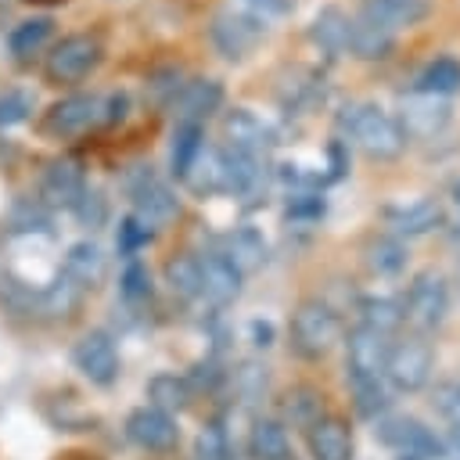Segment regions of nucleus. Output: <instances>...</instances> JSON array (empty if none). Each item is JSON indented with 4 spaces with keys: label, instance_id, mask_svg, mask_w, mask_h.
Here are the masks:
<instances>
[{
    "label": "nucleus",
    "instance_id": "obj_34",
    "mask_svg": "<svg viewBox=\"0 0 460 460\" xmlns=\"http://www.w3.org/2000/svg\"><path fill=\"white\" fill-rule=\"evenodd\" d=\"M284 417H291L298 428H309L316 417H323V395L309 385H295L284 395Z\"/></svg>",
    "mask_w": 460,
    "mask_h": 460
},
{
    "label": "nucleus",
    "instance_id": "obj_53",
    "mask_svg": "<svg viewBox=\"0 0 460 460\" xmlns=\"http://www.w3.org/2000/svg\"><path fill=\"white\" fill-rule=\"evenodd\" d=\"M399 460H417V456H399Z\"/></svg>",
    "mask_w": 460,
    "mask_h": 460
},
{
    "label": "nucleus",
    "instance_id": "obj_26",
    "mask_svg": "<svg viewBox=\"0 0 460 460\" xmlns=\"http://www.w3.org/2000/svg\"><path fill=\"white\" fill-rule=\"evenodd\" d=\"M309 40L327 54V58H338L349 50V14L338 11V7H320L313 25H309Z\"/></svg>",
    "mask_w": 460,
    "mask_h": 460
},
{
    "label": "nucleus",
    "instance_id": "obj_24",
    "mask_svg": "<svg viewBox=\"0 0 460 460\" xmlns=\"http://www.w3.org/2000/svg\"><path fill=\"white\" fill-rule=\"evenodd\" d=\"M406 259H410V252H406L402 237H395V234H374V237L363 244V262H367V270L377 273V277H395V273H402V270H406Z\"/></svg>",
    "mask_w": 460,
    "mask_h": 460
},
{
    "label": "nucleus",
    "instance_id": "obj_6",
    "mask_svg": "<svg viewBox=\"0 0 460 460\" xmlns=\"http://www.w3.org/2000/svg\"><path fill=\"white\" fill-rule=\"evenodd\" d=\"M266 36H270V25L237 11L234 4H223L208 22V40H212L216 54L226 61H244Z\"/></svg>",
    "mask_w": 460,
    "mask_h": 460
},
{
    "label": "nucleus",
    "instance_id": "obj_47",
    "mask_svg": "<svg viewBox=\"0 0 460 460\" xmlns=\"http://www.w3.org/2000/svg\"><path fill=\"white\" fill-rule=\"evenodd\" d=\"M223 377H226V370H219L212 359H205V363H194V370L183 381L190 385V392H198V388H216Z\"/></svg>",
    "mask_w": 460,
    "mask_h": 460
},
{
    "label": "nucleus",
    "instance_id": "obj_41",
    "mask_svg": "<svg viewBox=\"0 0 460 460\" xmlns=\"http://www.w3.org/2000/svg\"><path fill=\"white\" fill-rule=\"evenodd\" d=\"M32 111V93L29 90H4L0 93V129L25 122Z\"/></svg>",
    "mask_w": 460,
    "mask_h": 460
},
{
    "label": "nucleus",
    "instance_id": "obj_39",
    "mask_svg": "<svg viewBox=\"0 0 460 460\" xmlns=\"http://www.w3.org/2000/svg\"><path fill=\"white\" fill-rule=\"evenodd\" d=\"M72 212H75V219H79L83 226L97 230V226H104V219H108V198H104L97 187H86V190L79 194V201L72 205Z\"/></svg>",
    "mask_w": 460,
    "mask_h": 460
},
{
    "label": "nucleus",
    "instance_id": "obj_43",
    "mask_svg": "<svg viewBox=\"0 0 460 460\" xmlns=\"http://www.w3.org/2000/svg\"><path fill=\"white\" fill-rule=\"evenodd\" d=\"M151 237H155V230L144 223V219H137L133 212L119 223V252L122 255H133V252H140L144 244H151Z\"/></svg>",
    "mask_w": 460,
    "mask_h": 460
},
{
    "label": "nucleus",
    "instance_id": "obj_18",
    "mask_svg": "<svg viewBox=\"0 0 460 460\" xmlns=\"http://www.w3.org/2000/svg\"><path fill=\"white\" fill-rule=\"evenodd\" d=\"M428 11H431L428 0H359V11L356 14L399 36V29L420 25L428 18Z\"/></svg>",
    "mask_w": 460,
    "mask_h": 460
},
{
    "label": "nucleus",
    "instance_id": "obj_12",
    "mask_svg": "<svg viewBox=\"0 0 460 460\" xmlns=\"http://www.w3.org/2000/svg\"><path fill=\"white\" fill-rule=\"evenodd\" d=\"M83 190H86V172L83 162L72 155L54 158L40 176V201L47 208H72Z\"/></svg>",
    "mask_w": 460,
    "mask_h": 460
},
{
    "label": "nucleus",
    "instance_id": "obj_35",
    "mask_svg": "<svg viewBox=\"0 0 460 460\" xmlns=\"http://www.w3.org/2000/svg\"><path fill=\"white\" fill-rule=\"evenodd\" d=\"M11 230L14 234H50L54 226H50V208L36 198H25V201H18L14 208H11Z\"/></svg>",
    "mask_w": 460,
    "mask_h": 460
},
{
    "label": "nucleus",
    "instance_id": "obj_17",
    "mask_svg": "<svg viewBox=\"0 0 460 460\" xmlns=\"http://www.w3.org/2000/svg\"><path fill=\"white\" fill-rule=\"evenodd\" d=\"M223 133H226V147L252 151V155H266L277 144V133L248 108H230L223 115Z\"/></svg>",
    "mask_w": 460,
    "mask_h": 460
},
{
    "label": "nucleus",
    "instance_id": "obj_36",
    "mask_svg": "<svg viewBox=\"0 0 460 460\" xmlns=\"http://www.w3.org/2000/svg\"><path fill=\"white\" fill-rule=\"evenodd\" d=\"M352 385V402L363 417L370 420H381L388 413V388L385 381H349Z\"/></svg>",
    "mask_w": 460,
    "mask_h": 460
},
{
    "label": "nucleus",
    "instance_id": "obj_7",
    "mask_svg": "<svg viewBox=\"0 0 460 460\" xmlns=\"http://www.w3.org/2000/svg\"><path fill=\"white\" fill-rule=\"evenodd\" d=\"M101 58H104V47H101L97 36H90V32H72V36H61V40L50 47V54H47V61H43V75H47V83H54V86H68V83L86 79V75L101 65Z\"/></svg>",
    "mask_w": 460,
    "mask_h": 460
},
{
    "label": "nucleus",
    "instance_id": "obj_44",
    "mask_svg": "<svg viewBox=\"0 0 460 460\" xmlns=\"http://www.w3.org/2000/svg\"><path fill=\"white\" fill-rule=\"evenodd\" d=\"M230 453V442H226V431L212 420L198 431V442H194V456L198 460H223Z\"/></svg>",
    "mask_w": 460,
    "mask_h": 460
},
{
    "label": "nucleus",
    "instance_id": "obj_33",
    "mask_svg": "<svg viewBox=\"0 0 460 460\" xmlns=\"http://www.w3.org/2000/svg\"><path fill=\"white\" fill-rule=\"evenodd\" d=\"M223 255H226L241 273H248V270H255V266L266 259V241H262L255 230L241 226V230L226 234V248H223Z\"/></svg>",
    "mask_w": 460,
    "mask_h": 460
},
{
    "label": "nucleus",
    "instance_id": "obj_1",
    "mask_svg": "<svg viewBox=\"0 0 460 460\" xmlns=\"http://www.w3.org/2000/svg\"><path fill=\"white\" fill-rule=\"evenodd\" d=\"M334 126L345 137V144L352 140L374 162H392L406 151V137H402L395 115H388L381 104H370V101L341 104V111L334 115Z\"/></svg>",
    "mask_w": 460,
    "mask_h": 460
},
{
    "label": "nucleus",
    "instance_id": "obj_2",
    "mask_svg": "<svg viewBox=\"0 0 460 460\" xmlns=\"http://www.w3.org/2000/svg\"><path fill=\"white\" fill-rule=\"evenodd\" d=\"M288 341H291V352L298 359H323L338 341H341V316L331 302L323 298H302L291 313V323H288Z\"/></svg>",
    "mask_w": 460,
    "mask_h": 460
},
{
    "label": "nucleus",
    "instance_id": "obj_51",
    "mask_svg": "<svg viewBox=\"0 0 460 460\" xmlns=\"http://www.w3.org/2000/svg\"><path fill=\"white\" fill-rule=\"evenodd\" d=\"M29 4H65V0H29Z\"/></svg>",
    "mask_w": 460,
    "mask_h": 460
},
{
    "label": "nucleus",
    "instance_id": "obj_38",
    "mask_svg": "<svg viewBox=\"0 0 460 460\" xmlns=\"http://www.w3.org/2000/svg\"><path fill=\"white\" fill-rule=\"evenodd\" d=\"M119 291H122V298H126L129 305H140V302H147V298H151V270H147L144 262H137V259H133V262L122 270Z\"/></svg>",
    "mask_w": 460,
    "mask_h": 460
},
{
    "label": "nucleus",
    "instance_id": "obj_4",
    "mask_svg": "<svg viewBox=\"0 0 460 460\" xmlns=\"http://www.w3.org/2000/svg\"><path fill=\"white\" fill-rule=\"evenodd\" d=\"M435 374V349L428 341V334H406L399 341L388 345V359H385V381L395 388V392H420L428 388Z\"/></svg>",
    "mask_w": 460,
    "mask_h": 460
},
{
    "label": "nucleus",
    "instance_id": "obj_19",
    "mask_svg": "<svg viewBox=\"0 0 460 460\" xmlns=\"http://www.w3.org/2000/svg\"><path fill=\"white\" fill-rule=\"evenodd\" d=\"M385 219L392 226L395 237H420V234H431L442 226L446 212L435 198H417L410 205H388L385 208Z\"/></svg>",
    "mask_w": 460,
    "mask_h": 460
},
{
    "label": "nucleus",
    "instance_id": "obj_27",
    "mask_svg": "<svg viewBox=\"0 0 460 460\" xmlns=\"http://www.w3.org/2000/svg\"><path fill=\"white\" fill-rule=\"evenodd\" d=\"M205 151V126L198 122H176L172 129V144H169V169L176 180H187V172L194 169L198 155Z\"/></svg>",
    "mask_w": 460,
    "mask_h": 460
},
{
    "label": "nucleus",
    "instance_id": "obj_3",
    "mask_svg": "<svg viewBox=\"0 0 460 460\" xmlns=\"http://www.w3.org/2000/svg\"><path fill=\"white\" fill-rule=\"evenodd\" d=\"M122 187H126V194H129V201H133V216L144 219L151 230H158V226H165V223H172V219L180 216V198H176V190L155 172V165H144V162H140V165L126 169Z\"/></svg>",
    "mask_w": 460,
    "mask_h": 460
},
{
    "label": "nucleus",
    "instance_id": "obj_25",
    "mask_svg": "<svg viewBox=\"0 0 460 460\" xmlns=\"http://www.w3.org/2000/svg\"><path fill=\"white\" fill-rule=\"evenodd\" d=\"M248 453L252 460H291V438H288L284 420L259 417L248 435Z\"/></svg>",
    "mask_w": 460,
    "mask_h": 460
},
{
    "label": "nucleus",
    "instance_id": "obj_10",
    "mask_svg": "<svg viewBox=\"0 0 460 460\" xmlns=\"http://www.w3.org/2000/svg\"><path fill=\"white\" fill-rule=\"evenodd\" d=\"M449 119H453V108H449L446 97L413 93V90L402 93L399 115H395V122H399V129H402L406 140H435V137L446 133Z\"/></svg>",
    "mask_w": 460,
    "mask_h": 460
},
{
    "label": "nucleus",
    "instance_id": "obj_11",
    "mask_svg": "<svg viewBox=\"0 0 460 460\" xmlns=\"http://www.w3.org/2000/svg\"><path fill=\"white\" fill-rule=\"evenodd\" d=\"M388 345L392 338L377 334V331H367V327H352L349 338H345V370H349V381H381L385 374V359H388Z\"/></svg>",
    "mask_w": 460,
    "mask_h": 460
},
{
    "label": "nucleus",
    "instance_id": "obj_29",
    "mask_svg": "<svg viewBox=\"0 0 460 460\" xmlns=\"http://www.w3.org/2000/svg\"><path fill=\"white\" fill-rule=\"evenodd\" d=\"M356 313H359V327L367 331H377L385 338H392L399 327H402V305L395 298H385V295H370V298H359L356 302Z\"/></svg>",
    "mask_w": 460,
    "mask_h": 460
},
{
    "label": "nucleus",
    "instance_id": "obj_45",
    "mask_svg": "<svg viewBox=\"0 0 460 460\" xmlns=\"http://www.w3.org/2000/svg\"><path fill=\"white\" fill-rule=\"evenodd\" d=\"M180 86H183V79H180V72H176V68H165V72L151 75V83H147V90L155 93V101H158V104H165V108L176 101Z\"/></svg>",
    "mask_w": 460,
    "mask_h": 460
},
{
    "label": "nucleus",
    "instance_id": "obj_23",
    "mask_svg": "<svg viewBox=\"0 0 460 460\" xmlns=\"http://www.w3.org/2000/svg\"><path fill=\"white\" fill-rule=\"evenodd\" d=\"M413 93H431V97H453L460 93V58H431L417 75H413Z\"/></svg>",
    "mask_w": 460,
    "mask_h": 460
},
{
    "label": "nucleus",
    "instance_id": "obj_32",
    "mask_svg": "<svg viewBox=\"0 0 460 460\" xmlns=\"http://www.w3.org/2000/svg\"><path fill=\"white\" fill-rule=\"evenodd\" d=\"M165 284L176 298H201V277H198V255L180 252L165 262Z\"/></svg>",
    "mask_w": 460,
    "mask_h": 460
},
{
    "label": "nucleus",
    "instance_id": "obj_42",
    "mask_svg": "<svg viewBox=\"0 0 460 460\" xmlns=\"http://www.w3.org/2000/svg\"><path fill=\"white\" fill-rule=\"evenodd\" d=\"M431 406L449 428L460 424V381H438L431 392Z\"/></svg>",
    "mask_w": 460,
    "mask_h": 460
},
{
    "label": "nucleus",
    "instance_id": "obj_37",
    "mask_svg": "<svg viewBox=\"0 0 460 460\" xmlns=\"http://www.w3.org/2000/svg\"><path fill=\"white\" fill-rule=\"evenodd\" d=\"M230 381H234V392H237L244 402H252V399H262V392H266V385H270V374H266V367H259L255 359H248V363H241V367L230 374Z\"/></svg>",
    "mask_w": 460,
    "mask_h": 460
},
{
    "label": "nucleus",
    "instance_id": "obj_13",
    "mask_svg": "<svg viewBox=\"0 0 460 460\" xmlns=\"http://www.w3.org/2000/svg\"><path fill=\"white\" fill-rule=\"evenodd\" d=\"M72 363L93 385H111L119 377V352H115L111 334L104 331H86L72 349Z\"/></svg>",
    "mask_w": 460,
    "mask_h": 460
},
{
    "label": "nucleus",
    "instance_id": "obj_8",
    "mask_svg": "<svg viewBox=\"0 0 460 460\" xmlns=\"http://www.w3.org/2000/svg\"><path fill=\"white\" fill-rule=\"evenodd\" d=\"M97 126H104V93H68V97L54 101L40 122V129L58 140L83 137Z\"/></svg>",
    "mask_w": 460,
    "mask_h": 460
},
{
    "label": "nucleus",
    "instance_id": "obj_46",
    "mask_svg": "<svg viewBox=\"0 0 460 460\" xmlns=\"http://www.w3.org/2000/svg\"><path fill=\"white\" fill-rule=\"evenodd\" d=\"M323 194H291L288 201V216L291 219H320L323 216Z\"/></svg>",
    "mask_w": 460,
    "mask_h": 460
},
{
    "label": "nucleus",
    "instance_id": "obj_15",
    "mask_svg": "<svg viewBox=\"0 0 460 460\" xmlns=\"http://www.w3.org/2000/svg\"><path fill=\"white\" fill-rule=\"evenodd\" d=\"M198 277H201V298L208 305H230L241 295V280H244V273L223 252H201Z\"/></svg>",
    "mask_w": 460,
    "mask_h": 460
},
{
    "label": "nucleus",
    "instance_id": "obj_28",
    "mask_svg": "<svg viewBox=\"0 0 460 460\" xmlns=\"http://www.w3.org/2000/svg\"><path fill=\"white\" fill-rule=\"evenodd\" d=\"M83 298V288L75 280H68L65 273H58L47 288H40L36 295V316H47V320H58V316H72L75 305Z\"/></svg>",
    "mask_w": 460,
    "mask_h": 460
},
{
    "label": "nucleus",
    "instance_id": "obj_22",
    "mask_svg": "<svg viewBox=\"0 0 460 460\" xmlns=\"http://www.w3.org/2000/svg\"><path fill=\"white\" fill-rule=\"evenodd\" d=\"M349 50L359 61H385L395 50V32L356 14V18H349Z\"/></svg>",
    "mask_w": 460,
    "mask_h": 460
},
{
    "label": "nucleus",
    "instance_id": "obj_50",
    "mask_svg": "<svg viewBox=\"0 0 460 460\" xmlns=\"http://www.w3.org/2000/svg\"><path fill=\"white\" fill-rule=\"evenodd\" d=\"M453 201H456V208H460V180L453 183Z\"/></svg>",
    "mask_w": 460,
    "mask_h": 460
},
{
    "label": "nucleus",
    "instance_id": "obj_31",
    "mask_svg": "<svg viewBox=\"0 0 460 460\" xmlns=\"http://www.w3.org/2000/svg\"><path fill=\"white\" fill-rule=\"evenodd\" d=\"M50 32H54V18H47V14L25 18V22H18L7 32V50L14 58H32L36 50H43V43L50 40Z\"/></svg>",
    "mask_w": 460,
    "mask_h": 460
},
{
    "label": "nucleus",
    "instance_id": "obj_48",
    "mask_svg": "<svg viewBox=\"0 0 460 460\" xmlns=\"http://www.w3.org/2000/svg\"><path fill=\"white\" fill-rule=\"evenodd\" d=\"M252 331H255V338H259L255 345H270V327H266V323H262V327H259V323H252Z\"/></svg>",
    "mask_w": 460,
    "mask_h": 460
},
{
    "label": "nucleus",
    "instance_id": "obj_9",
    "mask_svg": "<svg viewBox=\"0 0 460 460\" xmlns=\"http://www.w3.org/2000/svg\"><path fill=\"white\" fill-rule=\"evenodd\" d=\"M377 438L392 449H399L402 456H417V460H442L446 456V446L442 438L417 417H406V413H385L377 420Z\"/></svg>",
    "mask_w": 460,
    "mask_h": 460
},
{
    "label": "nucleus",
    "instance_id": "obj_30",
    "mask_svg": "<svg viewBox=\"0 0 460 460\" xmlns=\"http://www.w3.org/2000/svg\"><path fill=\"white\" fill-rule=\"evenodd\" d=\"M190 385L183 381V377H176V374H155L151 381H147V406H155V410H162V413H180V410H187L190 406Z\"/></svg>",
    "mask_w": 460,
    "mask_h": 460
},
{
    "label": "nucleus",
    "instance_id": "obj_16",
    "mask_svg": "<svg viewBox=\"0 0 460 460\" xmlns=\"http://www.w3.org/2000/svg\"><path fill=\"white\" fill-rule=\"evenodd\" d=\"M126 435H129V442H137L140 449H151V453H165L180 442L176 420L155 406H137L126 417Z\"/></svg>",
    "mask_w": 460,
    "mask_h": 460
},
{
    "label": "nucleus",
    "instance_id": "obj_40",
    "mask_svg": "<svg viewBox=\"0 0 460 460\" xmlns=\"http://www.w3.org/2000/svg\"><path fill=\"white\" fill-rule=\"evenodd\" d=\"M226 4H234L237 11L259 18L270 29H273V22H280V18H288L295 11V0H226Z\"/></svg>",
    "mask_w": 460,
    "mask_h": 460
},
{
    "label": "nucleus",
    "instance_id": "obj_14",
    "mask_svg": "<svg viewBox=\"0 0 460 460\" xmlns=\"http://www.w3.org/2000/svg\"><path fill=\"white\" fill-rule=\"evenodd\" d=\"M305 449L313 460H352L356 456V438L345 417L323 413L305 428Z\"/></svg>",
    "mask_w": 460,
    "mask_h": 460
},
{
    "label": "nucleus",
    "instance_id": "obj_49",
    "mask_svg": "<svg viewBox=\"0 0 460 460\" xmlns=\"http://www.w3.org/2000/svg\"><path fill=\"white\" fill-rule=\"evenodd\" d=\"M449 442L460 449V424H453V428H449Z\"/></svg>",
    "mask_w": 460,
    "mask_h": 460
},
{
    "label": "nucleus",
    "instance_id": "obj_52",
    "mask_svg": "<svg viewBox=\"0 0 460 460\" xmlns=\"http://www.w3.org/2000/svg\"><path fill=\"white\" fill-rule=\"evenodd\" d=\"M223 460H241V456H237V453H226V456H223Z\"/></svg>",
    "mask_w": 460,
    "mask_h": 460
},
{
    "label": "nucleus",
    "instance_id": "obj_20",
    "mask_svg": "<svg viewBox=\"0 0 460 460\" xmlns=\"http://www.w3.org/2000/svg\"><path fill=\"white\" fill-rule=\"evenodd\" d=\"M223 104V86L216 79H187L176 93V101L169 104L176 122H205L212 111H219Z\"/></svg>",
    "mask_w": 460,
    "mask_h": 460
},
{
    "label": "nucleus",
    "instance_id": "obj_21",
    "mask_svg": "<svg viewBox=\"0 0 460 460\" xmlns=\"http://www.w3.org/2000/svg\"><path fill=\"white\" fill-rule=\"evenodd\" d=\"M61 273H65L68 280H75L83 291H90V288H97V284L104 280V273H108V255H104L101 244H93V241H75V244L68 248V255H65Z\"/></svg>",
    "mask_w": 460,
    "mask_h": 460
},
{
    "label": "nucleus",
    "instance_id": "obj_5",
    "mask_svg": "<svg viewBox=\"0 0 460 460\" xmlns=\"http://www.w3.org/2000/svg\"><path fill=\"white\" fill-rule=\"evenodd\" d=\"M402 323L413 327V334H431L435 327H442L446 313H449V280L435 270H420L402 295Z\"/></svg>",
    "mask_w": 460,
    "mask_h": 460
}]
</instances>
